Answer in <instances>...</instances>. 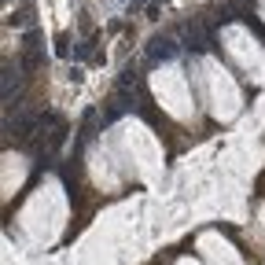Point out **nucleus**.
<instances>
[{
	"instance_id": "obj_1",
	"label": "nucleus",
	"mask_w": 265,
	"mask_h": 265,
	"mask_svg": "<svg viewBox=\"0 0 265 265\" xmlns=\"http://www.w3.org/2000/svg\"><path fill=\"white\" fill-rule=\"evenodd\" d=\"M173 48H177V44L169 41V37H158V41H151V48H147V52H151V59H162V55H169Z\"/></svg>"
}]
</instances>
